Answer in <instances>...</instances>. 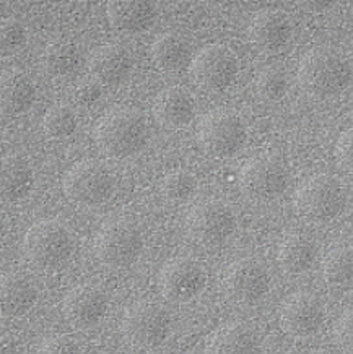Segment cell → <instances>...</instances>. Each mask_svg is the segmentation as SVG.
Here are the masks:
<instances>
[{
  "label": "cell",
  "mask_w": 353,
  "mask_h": 354,
  "mask_svg": "<svg viewBox=\"0 0 353 354\" xmlns=\"http://www.w3.org/2000/svg\"><path fill=\"white\" fill-rule=\"evenodd\" d=\"M109 25L116 31L125 35H136L145 31L155 18V7L150 2H137V0H119L109 2L108 10Z\"/></svg>",
  "instance_id": "cell-21"
},
{
  "label": "cell",
  "mask_w": 353,
  "mask_h": 354,
  "mask_svg": "<svg viewBox=\"0 0 353 354\" xmlns=\"http://www.w3.org/2000/svg\"><path fill=\"white\" fill-rule=\"evenodd\" d=\"M353 70L341 50L318 46L300 60L298 83L306 95L316 100H327L341 95L352 83Z\"/></svg>",
  "instance_id": "cell-1"
},
{
  "label": "cell",
  "mask_w": 353,
  "mask_h": 354,
  "mask_svg": "<svg viewBox=\"0 0 353 354\" xmlns=\"http://www.w3.org/2000/svg\"><path fill=\"white\" fill-rule=\"evenodd\" d=\"M293 35L290 18L283 12H259L251 23V39L259 49L266 53H277L290 43Z\"/></svg>",
  "instance_id": "cell-18"
},
{
  "label": "cell",
  "mask_w": 353,
  "mask_h": 354,
  "mask_svg": "<svg viewBox=\"0 0 353 354\" xmlns=\"http://www.w3.org/2000/svg\"><path fill=\"white\" fill-rule=\"evenodd\" d=\"M318 247L313 237L305 232H290L278 245L277 260L283 272L288 274H301L313 267Z\"/></svg>",
  "instance_id": "cell-20"
},
{
  "label": "cell",
  "mask_w": 353,
  "mask_h": 354,
  "mask_svg": "<svg viewBox=\"0 0 353 354\" xmlns=\"http://www.w3.org/2000/svg\"><path fill=\"white\" fill-rule=\"evenodd\" d=\"M156 122L168 130L185 129L196 115V101L181 86L166 88L153 102Z\"/></svg>",
  "instance_id": "cell-17"
},
{
  "label": "cell",
  "mask_w": 353,
  "mask_h": 354,
  "mask_svg": "<svg viewBox=\"0 0 353 354\" xmlns=\"http://www.w3.org/2000/svg\"><path fill=\"white\" fill-rule=\"evenodd\" d=\"M143 250L141 226L131 216H113L103 223L95 239V254L105 267H131Z\"/></svg>",
  "instance_id": "cell-4"
},
{
  "label": "cell",
  "mask_w": 353,
  "mask_h": 354,
  "mask_svg": "<svg viewBox=\"0 0 353 354\" xmlns=\"http://www.w3.org/2000/svg\"><path fill=\"white\" fill-rule=\"evenodd\" d=\"M108 297L95 286H77L64 297L62 314L69 325L77 330H90L105 319Z\"/></svg>",
  "instance_id": "cell-15"
},
{
  "label": "cell",
  "mask_w": 353,
  "mask_h": 354,
  "mask_svg": "<svg viewBox=\"0 0 353 354\" xmlns=\"http://www.w3.org/2000/svg\"><path fill=\"white\" fill-rule=\"evenodd\" d=\"M44 132L49 135L51 138L62 140L71 137V135L77 130L78 118L75 109L71 106L57 104L51 108L44 115Z\"/></svg>",
  "instance_id": "cell-28"
},
{
  "label": "cell",
  "mask_w": 353,
  "mask_h": 354,
  "mask_svg": "<svg viewBox=\"0 0 353 354\" xmlns=\"http://www.w3.org/2000/svg\"><path fill=\"white\" fill-rule=\"evenodd\" d=\"M248 130L233 111L217 109L203 115L197 125V142L208 155L228 158L246 145Z\"/></svg>",
  "instance_id": "cell-7"
},
{
  "label": "cell",
  "mask_w": 353,
  "mask_h": 354,
  "mask_svg": "<svg viewBox=\"0 0 353 354\" xmlns=\"http://www.w3.org/2000/svg\"><path fill=\"white\" fill-rule=\"evenodd\" d=\"M239 62L230 48L210 44L201 49L190 62V75L207 91H223L238 78Z\"/></svg>",
  "instance_id": "cell-11"
},
{
  "label": "cell",
  "mask_w": 353,
  "mask_h": 354,
  "mask_svg": "<svg viewBox=\"0 0 353 354\" xmlns=\"http://www.w3.org/2000/svg\"><path fill=\"white\" fill-rule=\"evenodd\" d=\"M38 354H82L80 346L71 335H55L41 344Z\"/></svg>",
  "instance_id": "cell-31"
},
{
  "label": "cell",
  "mask_w": 353,
  "mask_h": 354,
  "mask_svg": "<svg viewBox=\"0 0 353 354\" xmlns=\"http://www.w3.org/2000/svg\"><path fill=\"white\" fill-rule=\"evenodd\" d=\"M288 169L271 156H257L244 162L239 171V187L255 202H272L288 187Z\"/></svg>",
  "instance_id": "cell-10"
},
{
  "label": "cell",
  "mask_w": 353,
  "mask_h": 354,
  "mask_svg": "<svg viewBox=\"0 0 353 354\" xmlns=\"http://www.w3.org/2000/svg\"><path fill=\"white\" fill-rule=\"evenodd\" d=\"M80 65V53L71 43H53L43 54V67L49 75L64 78L77 72Z\"/></svg>",
  "instance_id": "cell-26"
},
{
  "label": "cell",
  "mask_w": 353,
  "mask_h": 354,
  "mask_svg": "<svg viewBox=\"0 0 353 354\" xmlns=\"http://www.w3.org/2000/svg\"><path fill=\"white\" fill-rule=\"evenodd\" d=\"M118 179L111 167L103 161L85 160L73 165L64 177L62 189L73 203L96 207L113 197Z\"/></svg>",
  "instance_id": "cell-5"
},
{
  "label": "cell",
  "mask_w": 353,
  "mask_h": 354,
  "mask_svg": "<svg viewBox=\"0 0 353 354\" xmlns=\"http://www.w3.org/2000/svg\"><path fill=\"white\" fill-rule=\"evenodd\" d=\"M35 102V86L23 72L7 70L2 75V111L6 115H21Z\"/></svg>",
  "instance_id": "cell-23"
},
{
  "label": "cell",
  "mask_w": 353,
  "mask_h": 354,
  "mask_svg": "<svg viewBox=\"0 0 353 354\" xmlns=\"http://www.w3.org/2000/svg\"><path fill=\"white\" fill-rule=\"evenodd\" d=\"M347 203L343 184L337 177L318 174L306 179L295 195L296 209L313 221H331L341 216Z\"/></svg>",
  "instance_id": "cell-6"
},
{
  "label": "cell",
  "mask_w": 353,
  "mask_h": 354,
  "mask_svg": "<svg viewBox=\"0 0 353 354\" xmlns=\"http://www.w3.org/2000/svg\"><path fill=\"white\" fill-rule=\"evenodd\" d=\"M207 285V272L196 260L179 257L161 268L158 288L166 301L185 304L201 295Z\"/></svg>",
  "instance_id": "cell-12"
},
{
  "label": "cell",
  "mask_w": 353,
  "mask_h": 354,
  "mask_svg": "<svg viewBox=\"0 0 353 354\" xmlns=\"http://www.w3.org/2000/svg\"><path fill=\"white\" fill-rule=\"evenodd\" d=\"M101 96V85L96 80H83L75 86V97L82 104H91Z\"/></svg>",
  "instance_id": "cell-35"
},
{
  "label": "cell",
  "mask_w": 353,
  "mask_h": 354,
  "mask_svg": "<svg viewBox=\"0 0 353 354\" xmlns=\"http://www.w3.org/2000/svg\"><path fill=\"white\" fill-rule=\"evenodd\" d=\"M221 285L230 301L236 304H255L269 292L271 274L259 260L239 259L226 268Z\"/></svg>",
  "instance_id": "cell-13"
},
{
  "label": "cell",
  "mask_w": 353,
  "mask_h": 354,
  "mask_svg": "<svg viewBox=\"0 0 353 354\" xmlns=\"http://www.w3.org/2000/svg\"><path fill=\"white\" fill-rule=\"evenodd\" d=\"M150 55L161 72H178L190 59L189 41L176 32H165L152 44Z\"/></svg>",
  "instance_id": "cell-25"
},
{
  "label": "cell",
  "mask_w": 353,
  "mask_h": 354,
  "mask_svg": "<svg viewBox=\"0 0 353 354\" xmlns=\"http://www.w3.org/2000/svg\"><path fill=\"white\" fill-rule=\"evenodd\" d=\"M132 55L119 44H105L93 50L88 60L93 80L100 85L116 86L132 72Z\"/></svg>",
  "instance_id": "cell-16"
},
{
  "label": "cell",
  "mask_w": 353,
  "mask_h": 354,
  "mask_svg": "<svg viewBox=\"0 0 353 354\" xmlns=\"http://www.w3.org/2000/svg\"><path fill=\"white\" fill-rule=\"evenodd\" d=\"M206 354H261V339L246 324H225L210 335Z\"/></svg>",
  "instance_id": "cell-19"
},
{
  "label": "cell",
  "mask_w": 353,
  "mask_h": 354,
  "mask_svg": "<svg viewBox=\"0 0 353 354\" xmlns=\"http://www.w3.org/2000/svg\"><path fill=\"white\" fill-rule=\"evenodd\" d=\"M326 322V309L323 301L311 292H295L283 302L280 325L291 337H311L318 333Z\"/></svg>",
  "instance_id": "cell-14"
},
{
  "label": "cell",
  "mask_w": 353,
  "mask_h": 354,
  "mask_svg": "<svg viewBox=\"0 0 353 354\" xmlns=\"http://www.w3.org/2000/svg\"><path fill=\"white\" fill-rule=\"evenodd\" d=\"M336 155L343 169L353 172V129L341 135L336 145Z\"/></svg>",
  "instance_id": "cell-34"
},
{
  "label": "cell",
  "mask_w": 353,
  "mask_h": 354,
  "mask_svg": "<svg viewBox=\"0 0 353 354\" xmlns=\"http://www.w3.org/2000/svg\"><path fill=\"white\" fill-rule=\"evenodd\" d=\"M2 354H23V349L13 343H3Z\"/></svg>",
  "instance_id": "cell-36"
},
{
  "label": "cell",
  "mask_w": 353,
  "mask_h": 354,
  "mask_svg": "<svg viewBox=\"0 0 353 354\" xmlns=\"http://www.w3.org/2000/svg\"><path fill=\"white\" fill-rule=\"evenodd\" d=\"M336 338L345 354H353V309L347 310L336 325Z\"/></svg>",
  "instance_id": "cell-32"
},
{
  "label": "cell",
  "mask_w": 353,
  "mask_h": 354,
  "mask_svg": "<svg viewBox=\"0 0 353 354\" xmlns=\"http://www.w3.org/2000/svg\"><path fill=\"white\" fill-rule=\"evenodd\" d=\"M26 41V30L18 20H8L2 21V44L8 46V48H15V46H21Z\"/></svg>",
  "instance_id": "cell-33"
},
{
  "label": "cell",
  "mask_w": 353,
  "mask_h": 354,
  "mask_svg": "<svg viewBox=\"0 0 353 354\" xmlns=\"http://www.w3.org/2000/svg\"><path fill=\"white\" fill-rule=\"evenodd\" d=\"M2 197L7 202H21L30 195L33 189V169L28 165L25 158L12 155L6 156L2 161Z\"/></svg>",
  "instance_id": "cell-24"
},
{
  "label": "cell",
  "mask_w": 353,
  "mask_h": 354,
  "mask_svg": "<svg viewBox=\"0 0 353 354\" xmlns=\"http://www.w3.org/2000/svg\"><path fill=\"white\" fill-rule=\"evenodd\" d=\"M255 90L267 101H278L287 93V75L278 68L269 67L255 77Z\"/></svg>",
  "instance_id": "cell-30"
},
{
  "label": "cell",
  "mask_w": 353,
  "mask_h": 354,
  "mask_svg": "<svg viewBox=\"0 0 353 354\" xmlns=\"http://www.w3.org/2000/svg\"><path fill=\"white\" fill-rule=\"evenodd\" d=\"M185 230L194 244L215 249L225 244L236 230L235 212L218 200L194 205L185 218Z\"/></svg>",
  "instance_id": "cell-8"
},
{
  "label": "cell",
  "mask_w": 353,
  "mask_h": 354,
  "mask_svg": "<svg viewBox=\"0 0 353 354\" xmlns=\"http://www.w3.org/2000/svg\"><path fill=\"white\" fill-rule=\"evenodd\" d=\"M75 242L71 231L55 220H43L26 231L23 254L41 272H55L72 259Z\"/></svg>",
  "instance_id": "cell-3"
},
{
  "label": "cell",
  "mask_w": 353,
  "mask_h": 354,
  "mask_svg": "<svg viewBox=\"0 0 353 354\" xmlns=\"http://www.w3.org/2000/svg\"><path fill=\"white\" fill-rule=\"evenodd\" d=\"M323 274L329 285L342 286L353 281V247L334 245L323 260Z\"/></svg>",
  "instance_id": "cell-27"
},
{
  "label": "cell",
  "mask_w": 353,
  "mask_h": 354,
  "mask_svg": "<svg viewBox=\"0 0 353 354\" xmlns=\"http://www.w3.org/2000/svg\"><path fill=\"white\" fill-rule=\"evenodd\" d=\"M123 335L132 346L152 349L160 346L171 332V315L156 302H136L125 310Z\"/></svg>",
  "instance_id": "cell-9"
},
{
  "label": "cell",
  "mask_w": 353,
  "mask_h": 354,
  "mask_svg": "<svg viewBox=\"0 0 353 354\" xmlns=\"http://www.w3.org/2000/svg\"><path fill=\"white\" fill-rule=\"evenodd\" d=\"M96 145L106 156L123 160L137 155L148 140L147 119L141 111L118 108L98 120L93 130Z\"/></svg>",
  "instance_id": "cell-2"
},
{
  "label": "cell",
  "mask_w": 353,
  "mask_h": 354,
  "mask_svg": "<svg viewBox=\"0 0 353 354\" xmlns=\"http://www.w3.org/2000/svg\"><path fill=\"white\" fill-rule=\"evenodd\" d=\"M38 301V290L23 274H6L2 279V312L7 317H23Z\"/></svg>",
  "instance_id": "cell-22"
},
{
  "label": "cell",
  "mask_w": 353,
  "mask_h": 354,
  "mask_svg": "<svg viewBox=\"0 0 353 354\" xmlns=\"http://www.w3.org/2000/svg\"><path fill=\"white\" fill-rule=\"evenodd\" d=\"M161 194L171 203H184L196 194V177L185 171H173L161 180Z\"/></svg>",
  "instance_id": "cell-29"
}]
</instances>
